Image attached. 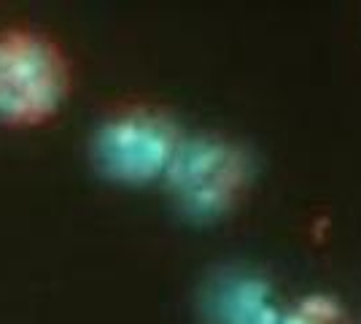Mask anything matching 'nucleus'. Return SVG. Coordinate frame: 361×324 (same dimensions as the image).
I'll list each match as a JSON object with an SVG mask.
<instances>
[{
  "mask_svg": "<svg viewBox=\"0 0 361 324\" xmlns=\"http://www.w3.org/2000/svg\"><path fill=\"white\" fill-rule=\"evenodd\" d=\"M71 71L46 35L0 32V122L27 127L51 119L68 97Z\"/></svg>",
  "mask_w": 361,
  "mask_h": 324,
  "instance_id": "obj_1",
  "label": "nucleus"
},
{
  "mask_svg": "<svg viewBox=\"0 0 361 324\" xmlns=\"http://www.w3.org/2000/svg\"><path fill=\"white\" fill-rule=\"evenodd\" d=\"M178 124L151 106H124L100 124L94 136V162L108 179L146 184L165 176L180 146Z\"/></svg>",
  "mask_w": 361,
  "mask_h": 324,
  "instance_id": "obj_2",
  "label": "nucleus"
},
{
  "mask_svg": "<svg viewBox=\"0 0 361 324\" xmlns=\"http://www.w3.org/2000/svg\"><path fill=\"white\" fill-rule=\"evenodd\" d=\"M176 203L195 219L229 214L248 186V160L219 138L180 140L165 173Z\"/></svg>",
  "mask_w": 361,
  "mask_h": 324,
  "instance_id": "obj_3",
  "label": "nucleus"
},
{
  "mask_svg": "<svg viewBox=\"0 0 361 324\" xmlns=\"http://www.w3.org/2000/svg\"><path fill=\"white\" fill-rule=\"evenodd\" d=\"M205 313L211 324H278L264 284L248 278L226 276L208 292Z\"/></svg>",
  "mask_w": 361,
  "mask_h": 324,
  "instance_id": "obj_4",
  "label": "nucleus"
},
{
  "mask_svg": "<svg viewBox=\"0 0 361 324\" xmlns=\"http://www.w3.org/2000/svg\"><path fill=\"white\" fill-rule=\"evenodd\" d=\"M278 324H350V319L345 311L337 306V300L313 294V297L300 300L288 313H283Z\"/></svg>",
  "mask_w": 361,
  "mask_h": 324,
  "instance_id": "obj_5",
  "label": "nucleus"
}]
</instances>
